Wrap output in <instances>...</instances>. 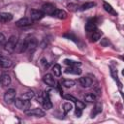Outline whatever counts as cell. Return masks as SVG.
I'll list each match as a JSON object with an SVG mask.
<instances>
[{"label":"cell","instance_id":"obj_13","mask_svg":"<svg viewBox=\"0 0 124 124\" xmlns=\"http://www.w3.org/2000/svg\"><path fill=\"white\" fill-rule=\"evenodd\" d=\"M96 27H97V24H96V20L94 19V18H91V19H89L87 22H86V24H85V30L87 31V32H92V31H94L95 29H96Z\"/></svg>","mask_w":124,"mask_h":124},{"label":"cell","instance_id":"obj_1","mask_svg":"<svg viewBox=\"0 0 124 124\" xmlns=\"http://www.w3.org/2000/svg\"><path fill=\"white\" fill-rule=\"evenodd\" d=\"M16 45H17V38L13 35L8 39V41H6L4 47L8 52H13V51H15Z\"/></svg>","mask_w":124,"mask_h":124},{"label":"cell","instance_id":"obj_18","mask_svg":"<svg viewBox=\"0 0 124 124\" xmlns=\"http://www.w3.org/2000/svg\"><path fill=\"white\" fill-rule=\"evenodd\" d=\"M0 82L3 86H8L11 83V77L8 74H3L0 77Z\"/></svg>","mask_w":124,"mask_h":124},{"label":"cell","instance_id":"obj_15","mask_svg":"<svg viewBox=\"0 0 124 124\" xmlns=\"http://www.w3.org/2000/svg\"><path fill=\"white\" fill-rule=\"evenodd\" d=\"M52 16H54V17H56V18H59V19H65V18H67L68 14H67L64 10L56 9V10L54 11V13L52 14Z\"/></svg>","mask_w":124,"mask_h":124},{"label":"cell","instance_id":"obj_21","mask_svg":"<svg viewBox=\"0 0 124 124\" xmlns=\"http://www.w3.org/2000/svg\"><path fill=\"white\" fill-rule=\"evenodd\" d=\"M64 63L68 66H71V67H79L81 65L80 62L78 61H74V60H70V59H65L64 60Z\"/></svg>","mask_w":124,"mask_h":124},{"label":"cell","instance_id":"obj_20","mask_svg":"<svg viewBox=\"0 0 124 124\" xmlns=\"http://www.w3.org/2000/svg\"><path fill=\"white\" fill-rule=\"evenodd\" d=\"M101 111H102V103H97L95 105V108H93V111L91 113V117H95V115L100 113Z\"/></svg>","mask_w":124,"mask_h":124},{"label":"cell","instance_id":"obj_8","mask_svg":"<svg viewBox=\"0 0 124 124\" xmlns=\"http://www.w3.org/2000/svg\"><path fill=\"white\" fill-rule=\"evenodd\" d=\"M56 10V8H55V6L53 5V4H51V3H46V4H44L43 6H42V12L46 15H50V16H52V14L54 13V11Z\"/></svg>","mask_w":124,"mask_h":124},{"label":"cell","instance_id":"obj_4","mask_svg":"<svg viewBox=\"0 0 124 124\" xmlns=\"http://www.w3.org/2000/svg\"><path fill=\"white\" fill-rule=\"evenodd\" d=\"M15 105L17 108L25 111L26 109H28L30 108L31 103H30V100H25V99L18 98V99H15Z\"/></svg>","mask_w":124,"mask_h":124},{"label":"cell","instance_id":"obj_30","mask_svg":"<svg viewBox=\"0 0 124 124\" xmlns=\"http://www.w3.org/2000/svg\"><path fill=\"white\" fill-rule=\"evenodd\" d=\"M63 97H64V98H65L66 100L72 101V102H74V103H75V102L77 101V98H75L74 96H72V95H70V94H66V95H64Z\"/></svg>","mask_w":124,"mask_h":124},{"label":"cell","instance_id":"obj_14","mask_svg":"<svg viewBox=\"0 0 124 124\" xmlns=\"http://www.w3.org/2000/svg\"><path fill=\"white\" fill-rule=\"evenodd\" d=\"M0 65L3 68H9L12 65V60L5 55H0Z\"/></svg>","mask_w":124,"mask_h":124},{"label":"cell","instance_id":"obj_17","mask_svg":"<svg viewBox=\"0 0 124 124\" xmlns=\"http://www.w3.org/2000/svg\"><path fill=\"white\" fill-rule=\"evenodd\" d=\"M101 37H102V32H101L100 30H98L97 28H96L94 31L91 32L90 39H91L92 42H97V41H99V40L101 39Z\"/></svg>","mask_w":124,"mask_h":124},{"label":"cell","instance_id":"obj_32","mask_svg":"<svg viewBox=\"0 0 124 124\" xmlns=\"http://www.w3.org/2000/svg\"><path fill=\"white\" fill-rule=\"evenodd\" d=\"M81 109H78V108H77L76 109V115L78 116V117H80V115H81Z\"/></svg>","mask_w":124,"mask_h":124},{"label":"cell","instance_id":"obj_28","mask_svg":"<svg viewBox=\"0 0 124 124\" xmlns=\"http://www.w3.org/2000/svg\"><path fill=\"white\" fill-rule=\"evenodd\" d=\"M75 104H76V108H78V109H83L84 108H85V104L84 103H82L81 101H78V100H77L76 102H75Z\"/></svg>","mask_w":124,"mask_h":124},{"label":"cell","instance_id":"obj_23","mask_svg":"<svg viewBox=\"0 0 124 124\" xmlns=\"http://www.w3.org/2000/svg\"><path fill=\"white\" fill-rule=\"evenodd\" d=\"M34 96H35V94H34L33 91H27V92L23 93V94L20 96V98H21V99H25V100H31Z\"/></svg>","mask_w":124,"mask_h":124},{"label":"cell","instance_id":"obj_29","mask_svg":"<svg viewBox=\"0 0 124 124\" xmlns=\"http://www.w3.org/2000/svg\"><path fill=\"white\" fill-rule=\"evenodd\" d=\"M6 37H5V35L3 34V33H0V47H3L4 46H5V44H6Z\"/></svg>","mask_w":124,"mask_h":124},{"label":"cell","instance_id":"obj_6","mask_svg":"<svg viewBox=\"0 0 124 124\" xmlns=\"http://www.w3.org/2000/svg\"><path fill=\"white\" fill-rule=\"evenodd\" d=\"M27 115H33V116H38V117H43L45 115V111L42 108H28L24 111Z\"/></svg>","mask_w":124,"mask_h":124},{"label":"cell","instance_id":"obj_7","mask_svg":"<svg viewBox=\"0 0 124 124\" xmlns=\"http://www.w3.org/2000/svg\"><path fill=\"white\" fill-rule=\"evenodd\" d=\"M45 14L42 12V10H31L30 11V18L33 20V21H37V20H40L44 17Z\"/></svg>","mask_w":124,"mask_h":124},{"label":"cell","instance_id":"obj_2","mask_svg":"<svg viewBox=\"0 0 124 124\" xmlns=\"http://www.w3.org/2000/svg\"><path fill=\"white\" fill-rule=\"evenodd\" d=\"M24 41L26 44V51L33 52L38 46V41L35 37H27Z\"/></svg>","mask_w":124,"mask_h":124},{"label":"cell","instance_id":"obj_3","mask_svg":"<svg viewBox=\"0 0 124 124\" xmlns=\"http://www.w3.org/2000/svg\"><path fill=\"white\" fill-rule=\"evenodd\" d=\"M40 100V103L43 105V107L46 108V109H50L52 108V103L50 101V98H49V94L47 92H44L43 95L40 96L39 98Z\"/></svg>","mask_w":124,"mask_h":124},{"label":"cell","instance_id":"obj_22","mask_svg":"<svg viewBox=\"0 0 124 124\" xmlns=\"http://www.w3.org/2000/svg\"><path fill=\"white\" fill-rule=\"evenodd\" d=\"M96 99H97V97L93 93H88L84 96V101H86L88 103H94V102H96Z\"/></svg>","mask_w":124,"mask_h":124},{"label":"cell","instance_id":"obj_9","mask_svg":"<svg viewBox=\"0 0 124 124\" xmlns=\"http://www.w3.org/2000/svg\"><path fill=\"white\" fill-rule=\"evenodd\" d=\"M43 81L46 85H49L51 87L55 86V84H56V81H55V79H54V78H53V76L51 74H46L43 77Z\"/></svg>","mask_w":124,"mask_h":124},{"label":"cell","instance_id":"obj_24","mask_svg":"<svg viewBox=\"0 0 124 124\" xmlns=\"http://www.w3.org/2000/svg\"><path fill=\"white\" fill-rule=\"evenodd\" d=\"M75 83H76V81L73 80V79H64V80L62 81V85H64V86L67 87V88L73 87V86L75 85Z\"/></svg>","mask_w":124,"mask_h":124},{"label":"cell","instance_id":"obj_16","mask_svg":"<svg viewBox=\"0 0 124 124\" xmlns=\"http://www.w3.org/2000/svg\"><path fill=\"white\" fill-rule=\"evenodd\" d=\"M66 74H72V75H80L81 74V69L79 67H71L69 66L68 68L65 69L64 71Z\"/></svg>","mask_w":124,"mask_h":124},{"label":"cell","instance_id":"obj_5","mask_svg":"<svg viewBox=\"0 0 124 124\" xmlns=\"http://www.w3.org/2000/svg\"><path fill=\"white\" fill-rule=\"evenodd\" d=\"M16 92L15 89L11 88V89H8L5 94H4V101L7 103V104H12L15 102V99H16Z\"/></svg>","mask_w":124,"mask_h":124},{"label":"cell","instance_id":"obj_10","mask_svg":"<svg viewBox=\"0 0 124 124\" xmlns=\"http://www.w3.org/2000/svg\"><path fill=\"white\" fill-rule=\"evenodd\" d=\"M33 23V20L31 18H28V17H22L20 19H18L16 22V25L18 26V27H26V26H29Z\"/></svg>","mask_w":124,"mask_h":124},{"label":"cell","instance_id":"obj_31","mask_svg":"<svg viewBox=\"0 0 124 124\" xmlns=\"http://www.w3.org/2000/svg\"><path fill=\"white\" fill-rule=\"evenodd\" d=\"M110 72H111V75H112L113 78H114V79H117V72H116V70L113 69V68H111Z\"/></svg>","mask_w":124,"mask_h":124},{"label":"cell","instance_id":"obj_11","mask_svg":"<svg viewBox=\"0 0 124 124\" xmlns=\"http://www.w3.org/2000/svg\"><path fill=\"white\" fill-rule=\"evenodd\" d=\"M78 82H79V84H80L82 87L87 88V87H90V86L92 85L93 80H92V78H88V77H82V78H79Z\"/></svg>","mask_w":124,"mask_h":124},{"label":"cell","instance_id":"obj_19","mask_svg":"<svg viewBox=\"0 0 124 124\" xmlns=\"http://www.w3.org/2000/svg\"><path fill=\"white\" fill-rule=\"evenodd\" d=\"M103 7H104L105 11H106V12H108V14H111V15H113V16H116V15H117V14H116V12L114 11V9L111 7V5H110V4H108V3H107V2H104Z\"/></svg>","mask_w":124,"mask_h":124},{"label":"cell","instance_id":"obj_12","mask_svg":"<svg viewBox=\"0 0 124 124\" xmlns=\"http://www.w3.org/2000/svg\"><path fill=\"white\" fill-rule=\"evenodd\" d=\"M13 19V15L11 13H6V12H1L0 13V22L6 23L9 22Z\"/></svg>","mask_w":124,"mask_h":124},{"label":"cell","instance_id":"obj_25","mask_svg":"<svg viewBox=\"0 0 124 124\" xmlns=\"http://www.w3.org/2000/svg\"><path fill=\"white\" fill-rule=\"evenodd\" d=\"M52 72H53L54 76L59 77V76L61 75V66L58 65V64H55V65L52 67Z\"/></svg>","mask_w":124,"mask_h":124},{"label":"cell","instance_id":"obj_26","mask_svg":"<svg viewBox=\"0 0 124 124\" xmlns=\"http://www.w3.org/2000/svg\"><path fill=\"white\" fill-rule=\"evenodd\" d=\"M94 6H95V3H93V2H87V3H85V4H83V5L80 6V11L88 10L90 8H93Z\"/></svg>","mask_w":124,"mask_h":124},{"label":"cell","instance_id":"obj_27","mask_svg":"<svg viewBox=\"0 0 124 124\" xmlns=\"http://www.w3.org/2000/svg\"><path fill=\"white\" fill-rule=\"evenodd\" d=\"M72 108H73V105L71 103H65L63 105V111H64V113L70 112L72 110Z\"/></svg>","mask_w":124,"mask_h":124}]
</instances>
